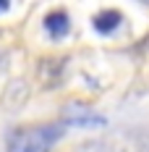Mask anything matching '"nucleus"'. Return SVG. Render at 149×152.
Listing matches in <instances>:
<instances>
[{
	"instance_id": "1",
	"label": "nucleus",
	"mask_w": 149,
	"mask_h": 152,
	"mask_svg": "<svg viewBox=\"0 0 149 152\" xmlns=\"http://www.w3.org/2000/svg\"><path fill=\"white\" fill-rule=\"evenodd\" d=\"M65 134L63 123H37L8 137V152H50Z\"/></svg>"
},
{
	"instance_id": "2",
	"label": "nucleus",
	"mask_w": 149,
	"mask_h": 152,
	"mask_svg": "<svg viewBox=\"0 0 149 152\" xmlns=\"http://www.w3.org/2000/svg\"><path fill=\"white\" fill-rule=\"evenodd\" d=\"M42 26H45V31L52 37V39H60V37H65L68 29H71V18H68L65 11H60V8H58V11H50V13L45 16Z\"/></svg>"
},
{
	"instance_id": "4",
	"label": "nucleus",
	"mask_w": 149,
	"mask_h": 152,
	"mask_svg": "<svg viewBox=\"0 0 149 152\" xmlns=\"http://www.w3.org/2000/svg\"><path fill=\"white\" fill-rule=\"evenodd\" d=\"M120 21H123V16L118 11H113V8H107V11H100L94 16V29L102 31V34H110V31H115L120 26Z\"/></svg>"
},
{
	"instance_id": "5",
	"label": "nucleus",
	"mask_w": 149,
	"mask_h": 152,
	"mask_svg": "<svg viewBox=\"0 0 149 152\" xmlns=\"http://www.w3.org/2000/svg\"><path fill=\"white\" fill-rule=\"evenodd\" d=\"M3 11H8V3H0V13H3Z\"/></svg>"
},
{
	"instance_id": "3",
	"label": "nucleus",
	"mask_w": 149,
	"mask_h": 152,
	"mask_svg": "<svg viewBox=\"0 0 149 152\" xmlns=\"http://www.w3.org/2000/svg\"><path fill=\"white\" fill-rule=\"evenodd\" d=\"M65 118L76 126H105V118L92 113L89 107H84L81 102H71V107L65 110Z\"/></svg>"
}]
</instances>
